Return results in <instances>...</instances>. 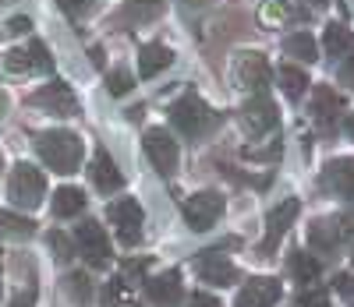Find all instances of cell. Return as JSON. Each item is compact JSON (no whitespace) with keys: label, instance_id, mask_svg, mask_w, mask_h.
Wrapping results in <instances>:
<instances>
[{"label":"cell","instance_id":"obj_46","mask_svg":"<svg viewBox=\"0 0 354 307\" xmlns=\"http://www.w3.org/2000/svg\"><path fill=\"white\" fill-rule=\"evenodd\" d=\"M312 4H326V0H312Z\"/></svg>","mask_w":354,"mask_h":307},{"label":"cell","instance_id":"obj_32","mask_svg":"<svg viewBox=\"0 0 354 307\" xmlns=\"http://www.w3.org/2000/svg\"><path fill=\"white\" fill-rule=\"evenodd\" d=\"M298 307H330V293L326 290H301Z\"/></svg>","mask_w":354,"mask_h":307},{"label":"cell","instance_id":"obj_8","mask_svg":"<svg viewBox=\"0 0 354 307\" xmlns=\"http://www.w3.org/2000/svg\"><path fill=\"white\" fill-rule=\"evenodd\" d=\"M298 212H301V201L298 198H287L280 201L270 216H266V237H262V255H273L277 251V244L283 240V233L294 226V219H298Z\"/></svg>","mask_w":354,"mask_h":307},{"label":"cell","instance_id":"obj_7","mask_svg":"<svg viewBox=\"0 0 354 307\" xmlns=\"http://www.w3.org/2000/svg\"><path fill=\"white\" fill-rule=\"evenodd\" d=\"M28 103L39 106V110L50 113V117H78V99H75V92H71L64 81L43 85L39 92H32V99H28Z\"/></svg>","mask_w":354,"mask_h":307},{"label":"cell","instance_id":"obj_45","mask_svg":"<svg viewBox=\"0 0 354 307\" xmlns=\"http://www.w3.org/2000/svg\"><path fill=\"white\" fill-rule=\"evenodd\" d=\"M185 4H192V8H198V4H205V0H185Z\"/></svg>","mask_w":354,"mask_h":307},{"label":"cell","instance_id":"obj_6","mask_svg":"<svg viewBox=\"0 0 354 307\" xmlns=\"http://www.w3.org/2000/svg\"><path fill=\"white\" fill-rule=\"evenodd\" d=\"M142 145H145V156H149L153 170H160L163 177H170L177 170V156H181V148H177V141L170 138V131L149 128L145 138H142Z\"/></svg>","mask_w":354,"mask_h":307},{"label":"cell","instance_id":"obj_12","mask_svg":"<svg viewBox=\"0 0 354 307\" xmlns=\"http://www.w3.org/2000/svg\"><path fill=\"white\" fill-rule=\"evenodd\" d=\"M75 244H78V251L85 255L88 265L103 268V265L110 261V240H106L103 226H96V223H82L78 233H75Z\"/></svg>","mask_w":354,"mask_h":307},{"label":"cell","instance_id":"obj_42","mask_svg":"<svg viewBox=\"0 0 354 307\" xmlns=\"http://www.w3.org/2000/svg\"><path fill=\"white\" fill-rule=\"evenodd\" d=\"M344 131L354 138V113H347V120H344Z\"/></svg>","mask_w":354,"mask_h":307},{"label":"cell","instance_id":"obj_26","mask_svg":"<svg viewBox=\"0 0 354 307\" xmlns=\"http://www.w3.org/2000/svg\"><path fill=\"white\" fill-rule=\"evenodd\" d=\"M322 50H326L330 57L351 53V32L344 25H326V32H322Z\"/></svg>","mask_w":354,"mask_h":307},{"label":"cell","instance_id":"obj_39","mask_svg":"<svg viewBox=\"0 0 354 307\" xmlns=\"http://www.w3.org/2000/svg\"><path fill=\"white\" fill-rule=\"evenodd\" d=\"M192 307H220V300L209 293H192Z\"/></svg>","mask_w":354,"mask_h":307},{"label":"cell","instance_id":"obj_16","mask_svg":"<svg viewBox=\"0 0 354 307\" xmlns=\"http://www.w3.org/2000/svg\"><path fill=\"white\" fill-rule=\"evenodd\" d=\"M149 297H153V304L156 307H177L181 304V272H163V275H156V279H149Z\"/></svg>","mask_w":354,"mask_h":307},{"label":"cell","instance_id":"obj_29","mask_svg":"<svg viewBox=\"0 0 354 307\" xmlns=\"http://www.w3.org/2000/svg\"><path fill=\"white\" fill-rule=\"evenodd\" d=\"M4 71H8V75H28V71H32V64H28V53H25V50H8V53H4Z\"/></svg>","mask_w":354,"mask_h":307},{"label":"cell","instance_id":"obj_44","mask_svg":"<svg viewBox=\"0 0 354 307\" xmlns=\"http://www.w3.org/2000/svg\"><path fill=\"white\" fill-rule=\"evenodd\" d=\"M4 110H8V96L0 92V117H4Z\"/></svg>","mask_w":354,"mask_h":307},{"label":"cell","instance_id":"obj_30","mask_svg":"<svg viewBox=\"0 0 354 307\" xmlns=\"http://www.w3.org/2000/svg\"><path fill=\"white\" fill-rule=\"evenodd\" d=\"M106 88H110V96H128L131 92V75L124 68H113L106 75Z\"/></svg>","mask_w":354,"mask_h":307},{"label":"cell","instance_id":"obj_20","mask_svg":"<svg viewBox=\"0 0 354 307\" xmlns=\"http://www.w3.org/2000/svg\"><path fill=\"white\" fill-rule=\"evenodd\" d=\"M308 244H312L315 251H322V255H333V251H337V244H340V233H337L333 223L315 219V223L308 226Z\"/></svg>","mask_w":354,"mask_h":307},{"label":"cell","instance_id":"obj_3","mask_svg":"<svg viewBox=\"0 0 354 307\" xmlns=\"http://www.w3.org/2000/svg\"><path fill=\"white\" fill-rule=\"evenodd\" d=\"M170 124L185 138H198L205 128H209V106H205L198 96H181L170 106Z\"/></svg>","mask_w":354,"mask_h":307},{"label":"cell","instance_id":"obj_2","mask_svg":"<svg viewBox=\"0 0 354 307\" xmlns=\"http://www.w3.org/2000/svg\"><path fill=\"white\" fill-rule=\"evenodd\" d=\"M46 195V177L39 173V166L32 163H18L11 170V180H8V198L11 205L18 208H36Z\"/></svg>","mask_w":354,"mask_h":307},{"label":"cell","instance_id":"obj_34","mask_svg":"<svg viewBox=\"0 0 354 307\" xmlns=\"http://www.w3.org/2000/svg\"><path fill=\"white\" fill-rule=\"evenodd\" d=\"M333 286H337V293H340L347 304H354V275H347V272L337 275V283H333Z\"/></svg>","mask_w":354,"mask_h":307},{"label":"cell","instance_id":"obj_1","mask_svg":"<svg viewBox=\"0 0 354 307\" xmlns=\"http://www.w3.org/2000/svg\"><path fill=\"white\" fill-rule=\"evenodd\" d=\"M32 145L39 152V159L46 163V170H53V173H75L85 156L82 138L71 131H43V135H36Z\"/></svg>","mask_w":354,"mask_h":307},{"label":"cell","instance_id":"obj_40","mask_svg":"<svg viewBox=\"0 0 354 307\" xmlns=\"http://www.w3.org/2000/svg\"><path fill=\"white\" fill-rule=\"evenodd\" d=\"M160 4H163V0H131V8H138V11H145V14H156Z\"/></svg>","mask_w":354,"mask_h":307},{"label":"cell","instance_id":"obj_37","mask_svg":"<svg viewBox=\"0 0 354 307\" xmlns=\"http://www.w3.org/2000/svg\"><path fill=\"white\" fill-rule=\"evenodd\" d=\"M88 4H93V0H61V8H64L68 14H85Z\"/></svg>","mask_w":354,"mask_h":307},{"label":"cell","instance_id":"obj_14","mask_svg":"<svg viewBox=\"0 0 354 307\" xmlns=\"http://www.w3.org/2000/svg\"><path fill=\"white\" fill-rule=\"evenodd\" d=\"M88 180H93V188L103 191V195H113L117 188H121V170H117V163L110 159L106 148H96L93 166H88Z\"/></svg>","mask_w":354,"mask_h":307},{"label":"cell","instance_id":"obj_11","mask_svg":"<svg viewBox=\"0 0 354 307\" xmlns=\"http://www.w3.org/2000/svg\"><path fill=\"white\" fill-rule=\"evenodd\" d=\"M241 124L248 135H266V131H273L277 128V106L273 99L266 96V92H259V96H252L241 110Z\"/></svg>","mask_w":354,"mask_h":307},{"label":"cell","instance_id":"obj_36","mask_svg":"<svg viewBox=\"0 0 354 307\" xmlns=\"http://www.w3.org/2000/svg\"><path fill=\"white\" fill-rule=\"evenodd\" d=\"M337 233L347 237V240H354V212H344V216L337 219Z\"/></svg>","mask_w":354,"mask_h":307},{"label":"cell","instance_id":"obj_21","mask_svg":"<svg viewBox=\"0 0 354 307\" xmlns=\"http://www.w3.org/2000/svg\"><path fill=\"white\" fill-rule=\"evenodd\" d=\"M82 208H85V191L82 188H61L53 195V216L68 219V216H78Z\"/></svg>","mask_w":354,"mask_h":307},{"label":"cell","instance_id":"obj_9","mask_svg":"<svg viewBox=\"0 0 354 307\" xmlns=\"http://www.w3.org/2000/svg\"><path fill=\"white\" fill-rule=\"evenodd\" d=\"M106 216L117 226V237H121L124 244H138L142 240V205L135 198H117Z\"/></svg>","mask_w":354,"mask_h":307},{"label":"cell","instance_id":"obj_43","mask_svg":"<svg viewBox=\"0 0 354 307\" xmlns=\"http://www.w3.org/2000/svg\"><path fill=\"white\" fill-rule=\"evenodd\" d=\"M88 57H93V64H96V68H103V50H93Z\"/></svg>","mask_w":354,"mask_h":307},{"label":"cell","instance_id":"obj_33","mask_svg":"<svg viewBox=\"0 0 354 307\" xmlns=\"http://www.w3.org/2000/svg\"><path fill=\"white\" fill-rule=\"evenodd\" d=\"M68 290H71V297H75L78 304H88V293H93V290H88V279H85L82 272H78V275H71V283H68Z\"/></svg>","mask_w":354,"mask_h":307},{"label":"cell","instance_id":"obj_15","mask_svg":"<svg viewBox=\"0 0 354 307\" xmlns=\"http://www.w3.org/2000/svg\"><path fill=\"white\" fill-rule=\"evenodd\" d=\"M322 188L333 191V195H344V198H354V159H333L326 170H322Z\"/></svg>","mask_w":354,"mask_h":307},{"label":"cell","instance_id":"obj_19","mask_svg":"<svg viewBox=\"0 0 354 307\" xmlns=\"http://www.w3.org/2000/svg\"><path fill=\"white\" fill-rule=\"evenodd\" d=\"M103 300H106V307H142L128 275H113V279L103 286Z\"/></svg>","mask_w":354,"mask_h":307},{"label":"cell","instance_id":"obj_41","mask_svg":"<svg viewBox=\"0 0 354 307\" xmlns=\"http://www.w3.org/2000/svg\"><path fill=\"white\" fill-rule=\"evenodd\" d=\"M11 307H36V293H32V290L21 293L18 300H11Z\"/></svg>","mask_w":354,"mask_h":307},{"label":"cell","instance_id":"obj_10","mask_svg":"<svg viewBox=\"0 0 354 307\" xmlns=\"http://www.w3.org/2000/svg\"><path fill=\"white\" fill-rule=\"evenodd\" d=\"M195 272L202 275V283H209V286H234L238 283V268H234V261L220 251H202L195 258Z\"/></svg>","mask_w":354,"mask_h":307},{"label":"cell","instance_id":"obj_13","mask_svg":"<svg viewBox=\"0 0 354 307\" xmlns=\"http://www.w3.org/2000/svg\"><path fill=\"white\" fill-rule=\"evenodd\" d=\"M280 300V283L277 279H248L241 290H238V300L234 307H273Z\"/></svg>","mask_w":354,"mask_h":307},{"label":"cell","instance_id":"obj_18","mask_svg":"<svg viewBox=\"0 0 354 307\" xmlns=\"http://www.w3.org/2000/svg\"><path fill=\"white\" fill-rule=\"evenodd\" d=\"M344 110V99L337 96V92L330 88V85H319L315 88V99H312V113H315V120L322 128H330L333 124V117Z\"/></svg>","mask_w":354,"mask_h":307},{"label":"cell","instance_id":"obj_24","mask_svg":"<svg viewBox=\"0 0 354 307\" xmlns=\"http://www.w3.org/2000/svg\"><path fill=\"white\" fill-rule=\"evenodd\" d=\"M290 18H294V11H290L287 0H266V4L259 8V25L262 28H283Z\"/></svg>","mask_w":354,"mask_h":307},{"label":"cell","instance_id":"obj_17","mask_svg":"<svg viewBox=\"0 0 354 307\" xmlns=\"http://www.w3.org/2000/svg\"><path fill=\"white\" fill-rule=\"evenodd\" d=\"M170 64H174V53H170V46H163V43H145L142 53H138V75H142V78H156V75L167 71Z\"/></svg>","mask_w":354,"mask_h":307},{"label":"cell","instance_id":"obj_25","mask_svg":"<svg viewBox=\"0 0 354 307\" xmlns=\"http://www.w3.org/2000/svg\"><path fill=\"white\" fill-rule=\"evenodd\" d=\"M287 268H290V275H294L298 283H315L319 272H322V265H319L312 255H305V251H294V255L287 258Z\"/></svg>","mask_w":354,"mask_h":307},{"label":"cell","instance_id":"obj_38","mask_svg":"<svg viewBox=\"0 0 354 307\" xmlns=\"http://www.w3.org/2000/svg\"><path fill=\"white\" fill-rule=\"evenodd\" d=\"M8 28H11V32H15V36H25V32H28V28H32V21H28L25 14H18V18H11V21H8Z\"/></svg>","mask_w":354,"mask_h":307},{"label":"cell","instance_id":"obj_22","mask_svg":"<svg viewBox=\"0 0 354 307\" xmlns=\"http://www.w3.org/2000/svg\"><path fill=\"white\" fill-rule=\"evenodd\" d=\"M277 78H280V88H283V96H287V99H301V96H305V88H308V75H305L301 68L283 64V68L277 71Z\"/></svg>","mask_w":354,"mask_h":307},{"label":"cell","instance_id":"obj_4","mask_svg":"<svg viewBox=\"0 0 354 307\" xmlns=\"http://www.w3.org/2000/svg\"><path fill=\"white\" fill-rule=\"evenodd\" d=\"M230 75H234V85L238 88L262 92L266 85H270V60H266L262 53H255V50H245V53L234 57Z\"/></svg>","mask_w":354,"mask_h":307},{"label":"cell","instance_id":"obj_31","mask_svg":"<svg viewBox=\"0 0 354 307\" xmlns=\"http://www.w3.org/2000/svg\"><path fill=\"white\" fill-rule=\"evenodd\" d=\"M46 240H50V248H53V255L61 258V261H68V258L75 255V244L68 240V233H61V230H53V233H50Z\"/></svg>","mask_w":354,"mask_h":307},{"label":"cell","instance_id":"obj_35","mask_svg":"<svg viewBox=\"0 0 354 307\" xmlns=\"http://www.w3.org/2000/svg\"><path fill=\"white\" fill-rule=\"evenodd\" d=\"M337 75H340V81H344V85H351V88H354V50L344 57V64H340V71H337Z\"/></svg>","mask_w":354,"mask_h":307},{"label":"cell","instance_id":"obj_27","mask_svg":"<svg viewBox=\"0 0 354 307\" xmlns=\"http://www.w3.org/2000/svg\"><path fill=\"white\" fill-rule=\"evenodd\" d=\"M0 233L25 240V237H32V233H36V223H32V219H25V216H8V212H0Z\"/></svg>","mask_w":354,"mask_h":307},{"label":"cell","instance_id":"obj_5","mask_svg":"<svg viewBox=\"0 0 354 307\" xmlns=\"http://www.w3.org/2000/svg\"><path fill=\"white\" fill-rule=\"evenodd\" d=\"M181 212H185V223L202 233V230H209V226L223 216V198H220L216 191H198V195L185 198Z\"/></svg>","mask_w":354,"mask_h":307},{"label":"cell","instance_id":"obj_23","mask_svg":"<svg viewBox=\"0 0 354 307\" xmlns=\"http://www.w3.org/2000/svg\"><path fill=\"white\" fill-rule=\"evenodd\" d=\"M283 53L294 57V60H305V64H312V60H319V46L308 32H294L283 39Z\"/></svg>","mask_w":354,"mask_h":307},{"label":"cell","instance_id":"obj_28","mask_svg":"<svg viewBox=\"0 0 354 307\" xmlns=\"http://www.w3.org/2000/svg\"><path fill=\"white\" fill-rule=\"evenodd\" d=\"M25 53H28V64H32V71H53V60H50V50H46V43L32 39V43L25 46Z\"/></svg>","mask_w":354,"mask_h":307}]
</instances>
